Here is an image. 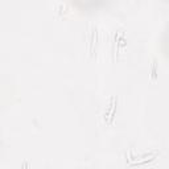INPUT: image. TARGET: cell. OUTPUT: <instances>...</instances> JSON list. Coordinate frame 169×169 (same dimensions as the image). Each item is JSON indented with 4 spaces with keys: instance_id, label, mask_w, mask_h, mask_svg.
<instances>
[{
    "instance_id": "cell-1",
    "label": "cell",
    "mask_w": 169,
    "mask_h": 169,
    "mask_svg": "<svg viewBox=\"0 0 169 169\" xmlns=\"http://www.w3.org/2000/svg\"><path fill=\"white\" fill-rule=\"evenodd\" d=\"M157 78V74H156V61H153V64H152V81L155 82Z\"/></svg>"
}]
</instances>
